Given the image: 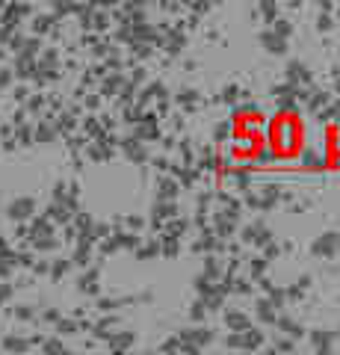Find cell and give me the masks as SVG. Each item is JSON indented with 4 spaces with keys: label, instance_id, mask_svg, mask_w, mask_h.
Listing matches in <instances>:
<instances>
[{
    "label": "cell",
    "instance_id": "6da1fadb",
    "mask_svg": "<svg viewBox=\"0 0 340 355\" xmlns=\"http://www.w3.org/2000/svg\"><path fill=\"white\" fill-rule=\"evenodd\" d=\"M263 133H267V148L272 163H299L305 151V121L299 116L290 113V110H281L263 125Z\"/></svg>",
    "mask_w": 340,
    "mask_h": 355
},
{
    "label": "cell",
    "instance_id": "7a4b0ae2",
    "mask_svg": "<svg viewBox=\"0 0 340 355\" xmlns=\"http://www.w3.org/2000/svg\"><path fill=\"white\" fill-rule=\"evenodd\" d=\"M320 166L325 172H340V125L325 128V146H323Z\"/></svg>",
    "mask_w": 340,
    "mask_h": 355
},
{
    "label": "cell",
    "instance_id": "3957f363",
    "mask_svg": "<svg viewBox=\"0 0 340 355\" xmlns=\"http://www.w3.org/2000/svg\"><path fill=\"white\" fill-rule=\"evenodd\" d=\"M263 125V119L255 113V110H243V113H237L231 119V142H240V139H246L251 130L260 128Z\"/></svg>",
    "mask_w": 340,
    "mask_h": 355
}]
</instances>
